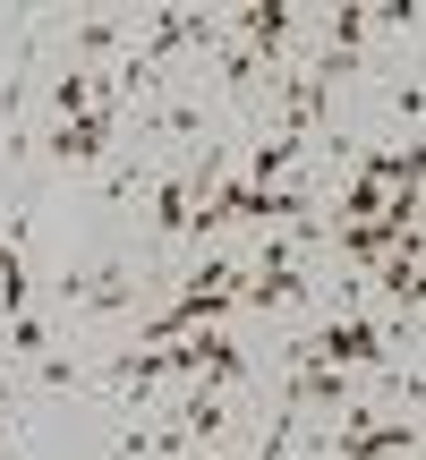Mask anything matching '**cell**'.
<instances>
[{
  "label": "cell",
  "mask_w": 426,
  "mask_h": 460,
  "mask_svg": "<svg viewBox=\"0 0 426 460\" xmlns=\"http://www.w3.org/2000/svg\"><path fill=\"white\" fill-rule=\"evenodd\" d=\"M376 281H384V298H393V307L418 324V281H426V264H418V239H401L393 256H376Z\"/></svg>",
  "instance_id": "7a4b0ae2"
},
{
  "label": "cell",
  "mask_w": 426,
  "mask_h": 460,
  "mask_svg": "<svg viewBox=\"0 0 426 460\" xmlns=\"http://www.w3.org/2000/svg\"><path fill=\"white\" fill-rule=\"evenodd\" d=\"M290 358L342 367V376H350V367H376V376H384V367H393V332H384V324H359V315H342V324H307V332L290 341Z\"/></svg>",
  "instance_id": "6da1fadb"
}]
</instances>
